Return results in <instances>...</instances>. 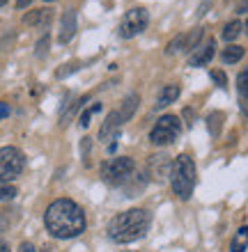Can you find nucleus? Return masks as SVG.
Masks as SVG:
<instances>
[{
    "label": "nucleus",
    "mask_w": 248,
    "mask_h": 252,
    "mask_svg": "<svg viewBox=\"0 0 248 252\" xmlns=\"http://www.w3.org/2000/svg\"><path fill=\"white\" fill-rule=\"evenodd\" d=\"M179 85H166L161 90V94H159V101H156V108H166V106H170L173 101H177L179 99Z\"/></svg>",
    "instance_id": "14"
},
{
    "label": "nucleus",
    "mask_w": 248,
    "mask_h": 252,
    "mask_svg": "<svg viewBox=\"0 0 248 252\" xmlns=\"http://www.w3.org/2000/svg\"><path fill=\"white\" fill-rule=\"evenodd\" d=\"M152 225V216L145 209H129V211L117 213L110 225H108V239L113 243H134L147 234Z\"/></svg>",
    "instance_id": "2"
},
{
    "label": "nucleus",
    "mask_w": 248,
    "mask_h": 252,
    "mask_svg": "<svg viewBox=\"0 0 248 252\" xmlns=\"http://www.w3.org/2000/svg\"><path fill=\"white\" fill-rule=\"evenodd\" d=\"M46 46H48V37H44V39H41L39 44H37V55H39V58H41L44 53H46Z\"/></svg>",
    "instance_id": "25"
},
{
    "label": "nucleus",
    "mask_w": 248,
    "mask_h": 252,
    "mask_svg": "<svg viewBox=\"0 0 248 252\" xmlns=\"http://www.w3.org/2000/svg\"><path fill=\"white\" fill-rule=\"evenodd\" d=\"M223 39L225 41H235L237 37H239V34H242V23H239V21H230L228 26L223 28Z\"/></svg>",
    "instance_id": "18"
},
{
    "label": "nucleus",
    "mask_w": 248,
    "mask_h": 252,
    "mask_svg": "<svg viewBox=\"0 0 248 252\" xmlns=\"http://www.w3.org/2000/svg\"><path fill=\"white\" fill-rule=\"evenodd\" d=\"M19 252H37V250H35L33 243H28V241H23V243L19 246Z\"/></svg>",
    "instance_id": "28"
},
{
    "label": "nucleus",
    "mask_w": 248,
    "mask_h": 252,
    "mask_svg": "<svg viewBox=\"0 0 248 252\" xmlns=\"http://www.w3.org/2000/svg\"><path fill=\"white\" fill-rule=\"evenodd\" d=\"M30 2H33V0H16V7H19V9H23V7H28Z\"/></svg>",
    "instance_id": "29"
},
{
    "label": "nucleus",
    "mask_w": 248,
    "mask_h": 252,
    "mask_svg": "<svg viewBox=\"0 0 248 252\" xmlns=\"http://www.w3.org/2000/svg\"><path fill=\"white\" fill-rule=\"evenodd\" d=\"M76 69H78L76 64H65V69H58V78L67 76V73H71V71H76Z\"/></svg>",
    "instance_id": "24"
},
{
    "label": "nucleus",
    "mask_w": 248,
    "mask_h": 252,
    "mask_svg": "<svg viewBox=\"0 0 248 252\" xmlns=\"http://www.w3.org/2000/svg\"><path fill=\"white\" fill-rule=\"evenodd\" d=\"M0 252H9V246H7V243H2V241H0Z\"/></svg>",
    "instance_id": "31"
},
{
    "label": "nucleus",
    "mask_w": 248,
    "mask_h": 252,
    "mask_svg": "<svg viewBox=\"0 0 248 252\" xmlns=\"http://www.w3.org/2000/svg\"><path fill=\"white\" fill-rule=\"evenodd\" d=\"M212 80H214L218 87H225V85H228V78H225V73L218 71V69H216V71H212Z\"/></svg>",
    "instance_id": "23"
},
{
    "label": "nucleus",
    "mask_w": 248,
    "mask_h": 252,
    "mask_svg": "<svg viewBox=\"0 0 248 252\" xmlns=\"http://www.w3.org/2000/svg\"><path fill=\"white\" fill-rule=\"evenodd\" d=\"M246 34H248V21H246Z\"/></svg>",
    "instance_id": "33"
},
{
    "label": "nucleus",
    "mask_w": 248,
    "mask_h": 252,
    "mask_svg": "<svg viewBox=\"0 0 248 252\" xmlns=\"http://www.w3.org/2000/svg\"><path fill=\"white\" fill-rule=\"evenodd\" d=\"M7 2H9V0H0V7H2V5H7Z\"/></svg>",
    "instance_id": "32"
},
{
    "label": "nucleus",
    "mask_w": 248,
    "mask_h": 252,
    "mask_svg": "<svg viewBox=\"0 0 248 252\" xmlns=\"http://www.w3.org/2000/svg\"><path fill=\"white\" fill-rule=\"evenodd\" d=\"M44 2H53V0H44Z\"/></svg>",
    "instance_id": "34"
},
{
    "label": "nucleus",
    "mask_w": 248,
    "mask_h": 252,
    "mask_svg": "<svg viewBox=\"0 0 248 252\" xmlns=\"http://www.w3.org/2000/svg\"><path fill=\"white\" fill-rule=\"evenodd\" d=\"M246 9H248V2H246V0H244V2H239V7H237V12L242 14V12H246Z\"/></svg>",
    "instance_id": "30"
},
{
    "label": "nucleus",
    "mask_w": 248,
    "mask_h": 252,
    "mask_svg": "<svg viewBox=\"0 0 248 252\" xmlns=\"http://www.w3.org/2000/svg\"><path fill=\"white\" fill-rule=\"evenodd\" d=\"M44 225H46L51 236H55V239H60V241H69L85 232L87 220H85L83 209L76 204L74 199L62 197L46 206Z\"/></svg>",
    "instance_id": "1"
},
{
    "label": "nucleus",
    "mask_w": 248,
    "mask_h": 252,
    "mask_svg": "<svg viewBox=\"0 0 248 252\" xmlns=\"http://www.w3.org/2000/svg\"><path fill=\"white\" fill-rule=\"evenodd\" d=\"M99 108H101L99 103H92V106L87 108V110H83V113H81V126H83V128H87V126H90V120H92V115L97 113Z\"/></svg>",
    "instance_id": "21"
},
{
    "label": "nucleus",
    "mask_w": 248,
    "mask_h": 252,
    "mask_svg": "<svg viewBox=\"0 0 248 252\" xmlns=\"http://www.w3.org/2000/svg\"><path fill=\"white\" fill-rule=\"evenodd\" d=\"M74 34H76V12L74 9H65L62 21H60V34H58V39H60V44H69V41L74 39Z\"/></svg>",
    "instance_id": "12"
},
{
    "label": "nucleus",
    "mask_w": 248,
    "mask_h": 252,
    "mask_svg": "<svg viewBox=\"0 0 248 252\" xmlns=\"http://www.w3.org/2000/svg\"><path fill=\"white\" fill-rule=\"evenodd\" d=\"M202 39V28H193V30H188V32H181L177 34L170 44H168L166 53L168 55H175V53H186V51H195L198 44Z\"/></svg>",
    "instance_id": "8"
},
{
    "label": "nucleus",
    "mask_w": 248,
    "mask_h": 252,
    "mask_svg": "<svg viewBox=\"0 0 248 252\" xmlns=\"http://www.w3.org/2000/svg\"><path fill=\"white\" fill-rule=\"evenodd\" d=\"M5 117H9V103L0 101V120H5Z\"/></svg>",
    "instance_id": "26"
},
{
    "label": "nucleus",
    "mask_w": 248,
    "mask_h": 252,
    "mask_svg": "<svg viewBox=\"0 0 248 252\" xmlns=\"http://www.w3.org/2000/svg\"><path fill=\"white\" fill-rule=\"evenodd\" d=\"M170 184H173V192L179 199H188L193 195L195 188V163L191 156L181 154L177 156L170 167Z\"/></svg>",
    "instance_id": "3"
},
{
    "label": "nucleus",
    "mask_w": 248,
    "mask_h": 252,
    "mask_svg": "<svg viewBox=\"0 0 248 252\" xmlns=\"http://www.w3.org/2000/svg\"><path fill=\"white\" fill-rule=\"evenodd\" d=\"M16 197V188L9 186V184H0V202H7V199Z\"/></svg>",
    "instance_id": "22"
},
{
    "label": "nucleus",
    "mask_w": 248,
    "mask_h": 252,
    "mask_svg": "<svg viewBox=\"0 0 248 252\" xmlns=\"http://www.w3.org/2000/svg\"><path fill=\"white\" fill-rule=\"evenodd\" d=\"M248 248V227H239V232L235 234V239L230 243V252H246Z\"/></svg>",
    "instance_id": "15"
},
{
    "label": "nucleus",
    "mask_w": 248,
    "mask_h": 252,
    "mask_svg": "<svg viewBox=\"0 0 248 252\" xmlns=\"http://www.w3.org/2000/svg\"><path fill=\"white\" fill-rule=\"evenodd\" d=\"M51 21H53V9H46V7L33 9V12H28L26 16H23V23H26V26H37V28H46Z\"/></svg>",
    "instance_id": "13"
},
{
    "label": "nucleus",
    "mask_w": 248,
    "mask_h": 252,
    "mask_svg": "<svg viewBox=\"0 0 248 252\" xmlns=\"http://www.w3.org/2000/svg\"><path fill=\"white\" fill-rule=\"evenodd\" d=\"M179 133H181L179 117H175V115H163L161 120L154 124V128L149 131V142L156 147L170 145V142H175V140L179 138Z\"/></svg>",
    "instance_id": "6"
},
{
    "label": "nucleus",
    "mask_w": 248,
    "mask_h": 252,
    "mask_svg": "<svg viewBox=\"0 0 248 252\" xmlns=\"http://www.w3.org/2000/svg\"><path fill=\"white\" fill-rule=\"evenodd\" d=\"M244 51L242 46H237V44H232V46H228V48H223V53H221V60L225 62V64H235V62H239L244 58Z\"/></svg>",
    "instance_id": "16"
},
{
    "label": "nucleus",
    "mask_w": 248,
    "mask_h": 252,
    "mask_svg": "<svg viewBox=\"0 0 248 252\" xmlns=\"http://www.w3.org/2000/svg\"><path fill=\"white\" fill-rule=\"evenodd\" d=\"M223 120H225V115L223 113H212L207 117V126H209V133H212V135H218V133H221V126H223Z\"/></svg>",
    "instance_id": "19"
},
{
    "label": "nucleus",
    "mask_w": 248,
    "mask_h": 252,
    "mask_svg": "<svg viewBox=\"0 0 248 252\" xmlns=\"http://www.w3.org/2000/svg\"><path fill=\"white\" fill-rule=\"evenodd\" d=\"M134 170H136L134 158L115 156V158H108L101 165V179L106 181L108 186H127V181L131 179Z\"/></svg>",
    "instance_id": "4"
},
{
    "label": "nucleus",
    "mask_w": 248,
    "mask_h": 252,
    "mask_svg": "<svg viewBox=\"0 0 248 252\" xmlns=\"http://www.w3.org/2000/svg\"><path fill=\"white\" fill-rule=\"evenodd\" d=\"M214 39H207V41H200L198 44V48H195L193 53H191V58H188V66H202L207 64L212 58H214Z\"/></svg>",
    "instance_id": "11"
},
{
    "label": "nucleus",
    "mask_w": 248,
    "mask_h": 252,
    "mask_svg": "<svg viewBox=\"0 0 248 252\" xmlns=\"http://www.w3.org/2000/svg\"><path fill=\"white\" fill-rule=\"evenodd\" d=\"M170 167H173V163L168 160L166 154H154L147 160V170L156 181H163L166 177H170Z\"/></svg>",
    "instance_id": "10"
},
{
    "label": "nucleus",
    "mask_w": 248,
    "mask_h": 252,
    "mask_svg": "<svg viewBox=\"0 0 248 252\" xmlns=\"http://www.w3.org/2000/svg\"><path fill=\"white\" fill-rule=\"evenodd\" d=\"M136 108H138V94H129L127 99H124V106H122V110H120L122 122L131 120V117H134V113H136Z\"/></svg>",
    "instance_id": "17"
},
{
    "label": "nucleus",
    "mask_w": 248,
    "mask_h": 252,
    "mask_svg": "<svg viewBox=\"0 0 248 252\" xmlns=\"http://www.w3.org/2000/svg\"><path fill=\"white\" fill-rule=\"evenodd\" d=\"M149 23V14L145 7H134L124 14L120 23V37L122 39H134L136 34H141Z\"/></svg>",
    "instance_id": "7"
},
{
    "label": "nucleus",
    "mask_w": 248,
    "mask_h": 252,
    "mask_svg": "<svg viewBox=\"0 0 248 252\" xmlns=\"http://www.w3.org/2000/svg\"><path fill=\"white\" fill-rule=\"evenodd\" d=\"M26 167V156L16 147H2L0 149V184H9L16 179Z\"/></svg>",
    "instance_id": "5"
},
{
    "label": "nucleus",
    "mask_w": 248,
    "mask_h": 252,
    "mask_svg": "<svg viewBox=\"0 0 248 252\" xmlns=\"http://www.w3.org/2000/svg\"><path fill=\"white\" fill-rule=\"evenodd\" d=\"M237 90H239L242 101H246L248 99V69H244V71L237 76Z\"/></svg>",
    "instance_id": "20"
},
{
    "label": "nucleus",
    "mask_w": 248,
    "mask_h": 252,
    "mask_svg": "<svg viewBox=\"0 0 248 252\" xmlns=\"http://www.w3.org/2000/svg\"><path fill=\"white\" fill-rule=\"evenodd\" d=\"M122 117L120 113L115 110V113H108V117L104 120V124H101L99 128V140L101 142H110V140H115L117 135H120V128H122Z\"/></svg>",
    "instance_id": "9"
},
{
    "label": "nucleus",
    "mask_w": 248,
    "mask_h": 252,
    "mask_svg": "<svg viewBox=\"0 0 248 252\" xmlns=\"http://www.w3.org/2000/svg\"><path fill=\"white\" fill-rule=\"evenodd\" d=\"M7 227H9V218L0 211V232H7Z\"/></svg>",
    "instance_id": "27"
}]
</instances>
